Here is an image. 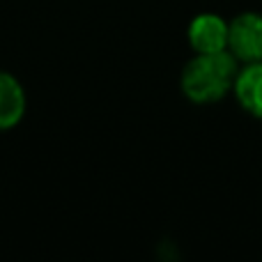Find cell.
<instances>
[{
  "instance_id": "3957f363",
  "label": "cell",
  "mask_w": 262,
  "mask_h": 262,
  "mask_svg": "<svg viewBox=\"0 0 262 262\" xmlns=\"http://www.w3.org/2000/svg\"><path fill=\"white\" fill-rule=\"evenodd\" d=\"M191 49L195 53H221L228 51V21H223L219 14L205 12L198 14L189 23L186 30Z\"/></svg>"
},
{
  "instance_id": "7a4b0ae2",
  "label": "cell",
  "mask_w": 262,
  "mask_h": 262,
  "mask_svg": "<svg viewBox=\"0 0 262 262\" xmlns=\"http://www.w3.org/2000/svg\"><path fill=\"white\" fill-rule=\"evenodd\" d=\"M228 51L239 64L262 60V14L244 12L228 23Z\"/></svg>"
},
{
  "instance_id": "5b68a950",
  "label": "cell",
  "mask_w": 262,
  "mask_h": 262,
  "mask_svg": "<svg viewBox=\"0 0 262 262\" xmlns=\"http://www.w3.org/2000/svg\"><path fill=\"white\" fill-rule=\"evenodd\" d=\"M26 115V90L16 76L0 72V131L16 127Z\"/></svg>"
},
{
  "instance_id": "277c9868",
  "label": "cell",
  "mask_w": 262,
  "mask_h": 262,
  "mask_svg": "<svg viewBox=\"0 0 262 262\" xmlns=\"http://www.w3.org/2000/svg\"><path fill=\"white\" fill-rule=\"evenodd\" d=\"M232 92L246 113L262 120V60L242 64L232 83Z\"/></svg>"
},
{
  "instance_id": "6da1fadb",
  "label": "cell",
  "mask_w": 262,
  "mask_h": 262,
  "mask_svg": "<svg viewBox=\"0 0 262 262\" xmlns=\"http://www.w3.org/2000/svg\"><path fill=\"white\" fill-rule=\"evenodd\" d=\"M239 62L230 51L221 53H195L182 69V92L193 104H216L232 90Z\"/></svg>"
}]
</instances>
